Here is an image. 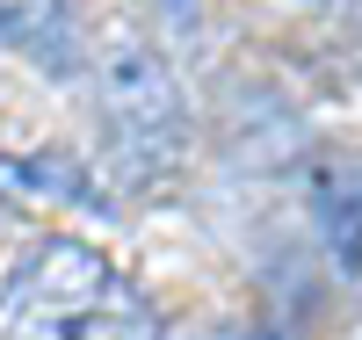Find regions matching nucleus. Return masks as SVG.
Here are the masks:
<instances>
[{
	"label": "nucleus",
	"mask_w": 362,
	"mask_h": 340,
	"mask_svg": "<svg viewBox=\"0 0 362 340\" xmlns=\"http://www.w3.org/2000/svg\"><path fill=\"white\" fill-rule=\"evenodd\" d=\"M95 102H102V138L109 160L131 181H160L181 167L189 152V109H181V87L138 37H116L95 58Z\"/></svg>",
	"instance_id": "nucleus-2"
},
{
	"label": "nucleus",
	"mask_w": 362,
	"mask_h": 340,
	"mask_svg": "<svg viewBox=\"0 0 362 340\" xmlns=\"http://www.w3.org/2000/svg\"><path fill=\"white\" fill-rule=\"evenodd\" d=\"M312 210L326 232V254L341 275H362V160H334L312 181Z\"/></svg>",
	"instance_id": "nucleus-3"
},
{
	"label": "nucleus",
	"mask_w": 362,
	"mask_h": 340,
	"mask_svg": "<svg viewBox=\"0 0 362 340\" xmlns=\"http://www.w3.org/2000/svg\"><path fill=\"white\" fill-rule=\"evenodd\" d=\"M0 340H160V319L102 246L51 232L0 290Z\"/></svg>",
	"instance_id": "nucleus-1"
},
{
	"label": "nucleus",
	"mask_w": 362,
	"mask_h": 340,
	"mask_svg": "<svg viewBox=\"0 0 362 340\" xmlns=\"http://www.w3.org/2000/svg\"><path fill=\"white\" fill-rule=\"evenodd\" d=\"M0 37L66 66L80 44V0H0Z\"/></svg>",
	"instance_id": "nucleus-4"
},
{
	"label": "nucleus",
	"mask_w": 362,
	"mask_h": 340,
	"mask_svg": "<svg viewBox=\"0 0 362 340\" xmlns=\"http://www.w3.org/2000/svg\"><path fill=\"white\" fill-rule=\"evenodd\" d=\"M210 340H247V333H210Z\"/></svg>",
	"instance_id": "nucleus-5"
}]
</instances>
